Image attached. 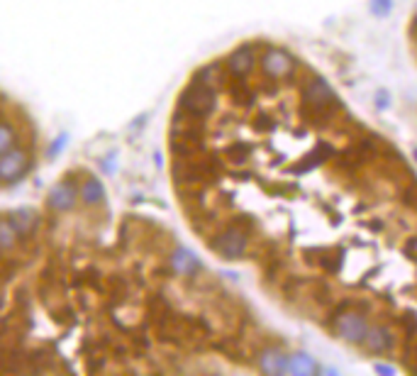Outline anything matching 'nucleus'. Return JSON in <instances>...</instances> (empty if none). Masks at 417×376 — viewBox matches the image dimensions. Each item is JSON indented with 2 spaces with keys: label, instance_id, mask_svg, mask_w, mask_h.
Wrapping results in <instances>:
<instances>
[{
  "label": "nucleus",
  "instance_id": "obj_1",
  "mask_svg": "<svg viewBox=\"0 0 417 376\" xmlns=\"http://www.w3.org/2000/svg\"><path fill=\"white\" fill-rule=\"evenodd\" d=\"M342 113V101L334 96L327 81L310 79L303 85V106H300V117L310 125H329L334 117Z\"/></svg>",
  "mask_w": 417,
  "mask_h": 376
},
{
  "label": "nucleus",
  "instance_id": "obj_2",
  "mask_svg": "<svg viewBox=\"0 0 417 376\" xmlns=\"http://www.w3.org/2000/svg\"><path fill=\"white\" fill-rule=\"evenodd\" d=\"M222 174L220 159H195V156H179L174 164V179L183 191H200L205 186L215 183Z\"/></svg>",
  "mask_w": 417,
  "mask_h": 376
},
{
  "label": "nucleus",
  "instance_id": "obj_3",
  "mask_svg": "<svg viewBox=\"0 0 417 376\" xmlns=\"http://www.w3.org/2000/svg\"><path fill=\"white\" fill-rule=\"evenodd\" d=\"M181 111L190 113L195 117H208L210 113L218 106V96H215V88L208 83H203L200 79H195L188 88L181 93Z\"/></svg>",
  "mask_w": 417,
  "mask_h": 376
},
{
  "label": "nucleus",
  "instance_id": "obj_4",
  "mask_svg": "<svg viewBox=\"0 0 417 376\" xmlns=\"http://www.w3.org/2000/svg\"><path fill=\"white\" fill-rule=\"evenodd\" d=\"M249 247V235L239 225H229L222 235L215 237V252L224 259H239Z\"/></svg>",
  "mask_w": 417,
  "mask_h": 376
},
{
  "label": "nucleus",
  "instance_id": "obj_5",
  "mask_svg": "<svg viewBox=\"0 0 417 376\" xmlns=\"http://www.w3.org/2000/svg\"><path fill=\"white\" fill-rule=\"evenodd\" d=\"M334 330H337V335L342 337V340L347 342H363V337H366V318L359 316V313H337V320H334Z\"/></svg>",
  "mask_w": 417,
  "mask_h": 376
},
{
  "label": "nucleus",
  "instance_id": "obj_6",
  "mask_svg": "<svg viewBox=\"0 0 417 376\" xmlns=\"http://www.w3.org/2000/svg\"><path fill=\"white\" fill-rule=\"evenodd\" d=\"M261 69L268 79H286V76H291L295 71V61L286 51L268 49L261 59Z\"/></svg>",
  "mask_w": 417,
  "mask_h": 376
},
{
  "label": "nucleus",
  "instance_id": "obj_7",
  "mask_svg": "<svg viewBox=\"0 0 417 376\" xmlns=\"http://www.w3.org/2000/svg\"><path fill=\"white\" fill-rule=\"evenodd\" d=\"M27 169V156L25 152H6V154L0 156V179L3 181H13L17 176H22Z\"/></svg>",
  "mask_w": 417,
  "mask_h": 376
},
{
  "label": "nucleus",
  "instance_id": "obj_8",
  "mask_svg": "<svg viewBox=\"0 0 417 376\" xmlns=\"http://www.w3.org/2000/svg\"><path fill=\"white\" fill-rule=\"evenodd\" d=\"M254 69V47L242 44L227 56V71L232 76H247Z\"/></svg>",
  "mask_w": 417,
  "mask_h": 376
},
{
  "label": "nucleus",
  "instance_id": "obj_9",
  "mask_svg": "<svg viewBox=\"0 0 417 376\" xmlns=\"http://www.w3.org/2000/svg\"><path fill=\"white\" fill-rule=\"evenodd\" d=\"M371 354H386L388 350L393 347V335L386 330V327H368L366 330V337L361 342Z\"/></svg>",
  "mask_w": 417,
  "mask_h": 376
},
{
  "label": "nucleus",
  "instance_id": "obj_10",
  "mask_svg": "<svg viewBox=\"0 0 417 376\" xmlns=\"http://www.w3.org/2000/svg\"><path fill=\"white\" fill-rule=\"evenodd\" d=\"M49 203H51V208H56V211H69V208L76 203L74 183H71V181H61V183H56L49 193Z\"/></svg>",
  "mask_w": 417,
  "mask_h": 376
},
{
  "label": "nucleus",
  "instance_id": "obj_11",
  "mask_svg": "<svg viewBox=\"0 0 417 376\" xmlns=\"http://www.w3.org/2000/svg\"><path fill=\"white\" fill-rule=\"evenodd\" d=\"M171 266H174V271H179V274L193 276L195 271L200 269V261H198V256H195L193 252H188V250H176L174 256H171Z\"/></svg>",
  "mask_w": 417,
  "mask_h": 376
},
{
  "label": "nucleus",
  "instance_id": "obj_12",
  "mask_svg": "<svg viewBox=\"0 0 417 376\" xmlns=\"http://www.w3.org/2000/svg\"><path fill=\"white\" fill-rule=\"evenodd\" d=\"M259 366H261V371H266V374H284V371H288V359L278 350H266L259 357Z\"/></svg>",
  "mask_w": 417,
  "mask_h": 376
},
{
  "label": "nucleus",
  "instance_id": "obj_13",
  "mask_svg": "<svg viewBox=\"0 0 417 376\" xmlns=\"http://www.w3.org/2000/svg\"><path fill=\"white\" fill-rule=\"evenodd\" d=\"M229 85V93L237 103H244V106H254L256 101V93L249 88V83H244V76H234L232 81H227Z\"/></svg>",
  "mask_w": 417,
  "mask_h": 376
},
{
  "label": "nucleus",
  "instance_id": "obj_14",
  "mask_svg": "<svg viewBox=\"0 0 417 376\" xmlns=\"http://www.w3.org/2000/svg\"><path fill=\"white\" fill-rule=\"evenodd\" d=\"M288 371L295 376H313L318 371V364L313 361V357L300 352V354H293L288 359Z\"/></svg>",
  "mask_w": 417,
  "mask_h": 376
},
{
  "label": "nucleus",
  "instance_id": "obj_15",
  "mask_svg": "<svg viewBox=\"0 0 417 376\" xmlns=\"http://www.w3.org/2000/svg\"><path fill=\"white\" fill-rule=\"evenodd\" d=\"M198 79L203 81V83H208V85H218V83H224L227 81V76H224V71H222V66L220 64H210V66H205V69H200L198 71Z\"/></svg>",
  "mask_w": 417,
  "mask_h": 376
},
{
  "label": "nucleus",
  "instance_id": "obj_16",
  "mask_svg": "<svg viewBox=\"0 0 417 376\" xmlns=\"http://www.w3.org/2000/svg\"><path fill=\"white\" fill-rule=\"evenodd\" d=\"M83 201L88 203V206H93V203L103 201V186H100V181H95V179L85 181V186H83Z\"/></svg>",
  "mask_w": 417,
  "mask_h": 376
},
{
  "label": "nucleus",
  "instance_id": "obj_17",
  "mask_svg": "<svg viewBox=\"0 0 417 376\" xmlns=\"http://www.w3.org/2000/svg\"><path fill=\"white\" fill-rule=\"evenodd\" d=\"M35 213H30V211H17L15 213V222H13V225H15V230L17 232H30L32 227H35Z\"/></svg>",
  "mask_w": 417,
  "mask_h": 376
},
{
  "label": "nucleus",
  "instance_id": "obj_18",
  "mask_svg": "<svg viewBox=\"0 0 417 376\" xmlns=\"http://www.w3.org/2000/svg\"><path fill=\"white\" fill-rule=\"evenodd\" d=\"M17 240V230L13 222H0V247H13Z\"/></svg>",
  "mask_w": 417,
  "mask_h": 376
},
{
  "label": "nucleus",
  "instance_id": "obj_19",
  "mask_svg": "<svg viewBox=\"0 0 417 376\" xmlns=\"http://www.w3.org/2000/svg\"><path fill=\"white\" fill-rule=\"evenodd\" d=\"M13 142H15L13 130L8 125H0V154H6V152L13 147Z\"/></svg>",
  "mask_w": 417,
  "mask_h": 376
},
{
  "label": "nucleus",
  "instance_id": "obj_20",
  "mask_svg": "<svg viewBox=\"0 0 417 376\" xmlns=\"http://www.w3.org/2000/svg\"><path fill=\"white\" fill-rule=\"evenodd\" d=\"M224 156H227L229 161H242V159H247V156H249V147L234 145V147H229V149L224 152Z\"/></svg>",
  "mask_w": 417,
  "mask_h": 376
},
{
  "label": "nucleus",
  "instance_id": "obj_21",
  "mask_svg": "<svg viewBox=\"0 0 417 376\" xmlns=\"http://www.w3.org/2000/svg\"><path fill=\"white\" fill-rule=\"evenodd\" d=\"M402 201L407 203V206H417V183H410L402 191Z\"/></svg>",
  "mask_w": 417,
  "mask_h": 376
},
{
  "label": "nucleus",
  "instance_id": "obj_22",
  "mask_svg": "<svg viewBox=\"0 0 417 376\" xmlns=\"http://www.w3.org/2000/svg\"><path fill=\"white\" fill-rule=\"evenodd\" d=\"M393 8V0H376V6H373V13L376 15H388Z\"/></svg>",
  "mask_w": 417,
  "mask_h": 376
},
{
  "label": "nucleus",
  "instance_id": "obj_23",
  "mask_svg": "<svg viewBox=\"0 0 417 376\" xmlns=\"http://www.w3.org/2000/svg\"><path fill=\"white\" fill-rule=\"evenodd\" d=\"M376 101H378V106H381V108H386V106H388V96H386V90H378Z\"/></svg>",
  "mask_w": 417,
  "mask_h": 376
},
{
  "label": "nucleus",
  "instance_id": "obj_24",
  "mask_svg": "<svg viewBox=\"0 0 417 376\" xmlns=\"http://www.w3.org/2000/svg\"><path fill=\"white\" fill-rule=\"evenodd\" d=\"M376 369H378V371H381V374H391V371H393V369H391V366H383V364H378V366H376Z\"/></svg>",
  "mask_w": 417,
  "mask_h": 376
},
{
  "label": "nucleus",
  "instance_id": "obj_25",
  "mask_svg": "<svg viewBox=\"0 0 417 376\" xmlns=\"http://www.w3.org/2000/svg\"><path fill=\"white\" fill-rule=\"evenodd\" d=\"M415 40H417V30H415Z\"/></svg>",
  "mask_w": 417,
  "mask_h": 376
},
{
  "label": "nucleus",
  "instance_id": "obj_26",
  "mask_svg": "<svg viewBox=\"0 0 417 376\" xmlns=\"http://www.w3.org/2000/svg\"><path fill=\"white\" fill-rule=\"evenodd\" d=\"M415 156H417V149H415Z\"/></svg>",
  "mask_w": 417,
  "mask_h": 376
}]
</instances>
